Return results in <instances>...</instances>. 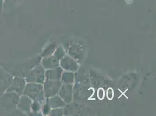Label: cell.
Returning a JSON list of instances; mask_svg holds the SVG:
<instances>
[{"label": "cell", "mask_w": 156, "mask_h": 116, "mask_svg": "<svg viewBox=\"0 0 156 116\" xmlns=\"http://www.w3.org/2000/svg\"><path fill=\"white\" fill-rule=\"evenodd\" d=\"M63 113V111L61 109H55L52 110L50 112V115L51 116H61Z\"/></svg>", "instance_id": "17"}, {"label": "cell", "mask_w": 156, "mask_h": 116, "mask_svg": "<svg viewBox=\"0 0 156 116\" xmlns=\"http://www.w3.org/2000/svg\"><path fill=\"white\" fill-rule=\"evenodd\" d=\"M62 82L65 84H70L73 82L74 76L71 72H64L61 75Z\"/></svg>", "instance_id": "14"}, {"label": "cell", "mask_w": 156, "mask_h": 116, "mask_svg": "<svg viewBox=\"0 0 156 116\" xmlns=\"http://www.w3.org/2000/svg\"><path fill=\"white\" fill-rule=\"evenodd\" d=\"M61 83L58 80H47L44 84L43 90L46 97L49 98L55 96L58 93Z\"/></svg>", "instance_id": "5"}, {"label": "cell", "mask_w": 156, "mask_h": 116, "mask_svg": "<svg viewBox=\"0 0 156 116\" xmlns=\"http://www.w3.org/2000/svg\"><path fill=\"white\" fill-rule=\"evenodd\" d=\"M20 1V0H4L2 7V11H8L15 8L19 4Z\"/></svg>", "instance_id": "13"}, {"label": "cell", "mask_w": 156, "mask_h": 116, "mask_svg": "<svg viewBox=\"0 0 156 116\" xmlns=\"http://www.w3.org/2000/svg\"><path fill=\"white\" fill-rule=\"evenodd\" d=\"M64 55H65V53L63 51V49L61 48H58L55 52L54 56L57 58L58 60H59V59H61L62 58L64 57Z\"/></svg>", "instance_id": "16"}, {"label": "cell", "mask_w": 156, "mask_h": 116, "mask_svg": "<svg viewBox=\"0 0 156 116\" xmlns=\"http://www.w3.org/2000/svg\"><path fill=\"white\" fill-rule=\"evenodd\" d=\"M107 97L109 100H111L114 97V91L112 88H108L107 92Z\"/></svg>", "instance_id": "18"}, {"label": "cell", "mask_w": 156, "mask_h": 116, "mask_svg": "<svg viewBox=\"0 0 156 116\" xmlns=\"http://www.w3.org/2000/svg\"><path fill=\"white\" fill-rule=\"evenodd\" d=\"M26 84L25 78L22 76H14L12 83L7 91L14 92L20 97L23 94Z\"/></svg>", "instance_id": "6"}, {"label": "cell", "mask_w": 156, "mask_h": 116, "mask_svg": "<svg viewBox=\"0 0 156 116\" xmlns=\"http://www.w3.org/2000/svg\"><path fill=\"white\" fill-rule=\"evenodd\" d=\"M60 65L62 68L68 71H76L78 69V66L76 62L69 56H65L62 58Z\"/></svg>", "instance_id": "9"}, {"label": "cell", "mask_w": 156, "mask_h": 116, "mask_svg": "<svg viewBox=\"0 0 156 116\" xmlns=\"http://www.w3.org/2000/svg\"><path fill=\"white\" fill-rule=\"evenodd\" d=\"M4 0H0V11H2V7H3V4H4Z\"/></svg>", "instance_id": "21"}, {"label": "cell", "mask_w": 156, "mask_h": 116, "mask_svg": "<svg viewBox=\"0 0 156 116\" xmlns=\"http://www.w3.org/2000/svg\"><path fill=\"white\" fill-rule=\"evenodd\" d=\"M14 76L4 67L0 66V97L4 94L12 83Z\"/></svg>", "instance_id": "4"}, {"label": "cell", "mask_w": 156, "mask_h": 116, "mask_svg": "<svg viewBox=\"0 0 156 116\" xmlns=\"http://www.w3.org/2000/svg\"><path fill=\"white\" fill-rule=\"evenodd\" d=\"M23 95L29 97L33 101H37L40 103L44 101L43 86L41 84L27 83L26 84Z\"/></svg>", "instance_id": "1"}, {"label": "cell", "mask_w": 156, "mask_h": 116, "mask_svg": "<svg viewBox=\"0 0 156 116\" xmlns=\"http://www.w3.org/2000/svg\"><path fill=\"white\" fill-rule=\"evenodd\" d=\"M62 73V69L61 67H56L51 69H48L46 72L47 80H58Z\"/></svg>", "instance_id": "11"}, {"label": "cell", "mask_w": 156, "mask_h": 116, "mask_svg": "<svg viewBox=\"0 0 156 116\" xmlns=\"http://www.w3.org/2000/svg\"><path fill=\"white\" fill-rule=\"evenodd\" d=\"M59 60L54 56H46L42 60V66L46 69H51L58 67Z\"/></svg>", "instance_id": "10"}, {"label": "cell", "mask_w": 156, "mask_h": 116, "mask_svg": "<svg viewBox=\"0 0 156 116\" xmlns=\"http://www.w3.org/2000/svg\"><path fill=\"white\" fill-rule=\"evenodd\" d=\"M41 109V103L37 102V101H33L31 106V111H32L33 113H37Z\"/></svg>", "instance_id": "15"}, {"label": "cell", "mask_w": 156, "mask_h": 116, "mask_svg": "<svg viewBox=\"0 0 156 116\" xmlns=\"http://www.w3.org/2000/svg\"><path fill=\"white\" fill-rule=\"evenodd\" d=\"M32 102V100L29 97L23 94L20 97L17 109L24 114L30 113Z\"/></svg>", "instance_id": "7"}, {"label": "cell", "mask_w": 156, "mask_h": 116, "mask_svg": "<svg viewBox=\"0 0 156 116\" xmlns=\"http://www.w3.org/2000/svg\"><path fill=\"white\" fill-rule=\"evenodd\" d=\"M20 98L16 93L6 91L0 97V104L7 111H12L17 109Z\"/></svg>", "instance_id": "2"}, {"label": "cell", "mask_w": 156, "mask_h": 116, "mask_svg": "<svg viewBox=\"0 0 156 116\" xmlns=\"http://www.w3.org/2000/svg\"><path fill=\"white\" fill-rule=\"evenodd\" d=\"M50 111V107L48 104H46L44 106V107L43 109V113L44 114H47Z\"/></svg>", "instance_id": "20"}, {"label": "cell", "mask_w": 156, "mask_h": 116, "mask_svg": "<svg viewBox=\"0 0 156 116\" xmlns=\"http://www.w3.org/2000/svg\"><path fill=\"white\" fill-rule=\"evenodd\" d=\"M72 87V85L70 84H65L60 87L59 97L65 103L71 102Z\"/></svg>", "instance_id": "8"}, {"label": "cell", "mask_w": 156, "mask_h": 116, "mask_svg": "<svg viewBox=\"0 0 156 116\" xmlns=\"http://www.w3.org/2000/svg\"><path fill=\"white\" fill-rule=\"evenodd\" d=\"M44 69L42 65H37L34 66L28 72L25 77L27 83H35L43 84L45 80Z\"/></svg>", "instance_id": "3"}, {"label": "cell", "mask_w": 156, "mask_h": 116, "mask_svg": "<svg viewBox=\"0 0 156 116\" xmlns=\"http://www.w3.org/2000/svg\"><path fill=\"white\" fill-rule=\"evenodd\" d=\"M47 104L52 108H58L63 107L65 105L64 101L59 97H51L47 100Z\"/></svg>", "instance_id": "12"}, {"label": "cell", "mask_w": 156, "mask_h": 116, "mask_svg": "<svg viewBox=\"0 0 156 116\" xmlns=\"http://www.w3.org/2000/svg\"><path fill=\"white\" fill-rule=\"evenodd\" d=\"M98 97L99 99L102 100L104 97V90L103 88L98 89Z\"/></svg>", "instance_id": "19"}]
</instances>
